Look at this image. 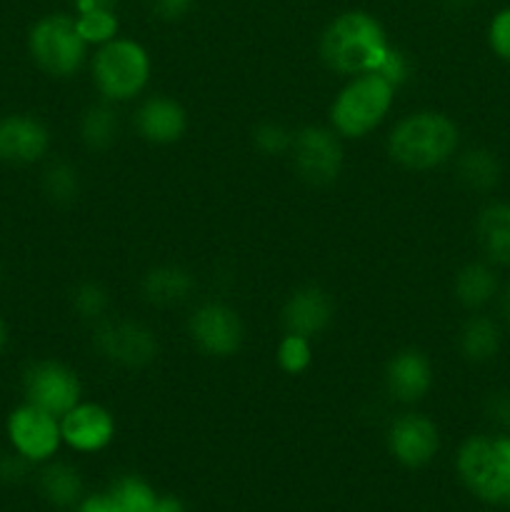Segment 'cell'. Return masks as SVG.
<instances>
[{"label":"cell","instance_id":"cell-1","mask_svg":"<svg viewBox=\"0 0 510 512\" xmlns=\"http://www.w3.org/2000/svg\"><path fill=\"white\" fill-rule=\"evenodd\" d=\"M390 43L383 25L363 10L338 15L320 38V55L335 73H375L388 55Z\"/></svg>","mask_w":510,"mask_h":512},{"label":"cell","instance_id":"cell-2","mask_svg":"<svg viewBox=\"0 0 510 512\" xmlns=\"http://www.w3.org/2000/svg\"><path fill=\"white\" fill-rule=\"evenodd\" d=\"M458 125L443 113L420 110L398 120L388 135V153L408 170H433L458 153Z\"/></svg>","mask_w":510,"mask_h":512},{"label":"cell","instance_id":"cell-3","mask_svg":"<svg viewBox=\"0 0 510 512\" xmlns=\"http://www.w3.org/2000/svg\"><path fill=\"white\" fill-rule=\"evenodd\" d=\"M455 470L465 488L488 505H510V435H473L460 445Z\"/></svg>","mask_w":510,"mask_h":512},{"label":"cell","instance_id":"cell-4","mask_svg":"<svg viewBox=\"0 0 510 512\" xmlns=\"http://www.w3.org/2000/svg\"><path fill=\"white\" fill-rule=\"evenodd\" d=\"M393 100L395 88L383 75H353L330 105V125L343 138H365L383 123Z\"/></svg>","mask_w":510,"mask_h":512},{"label":"cell","instance_id":"cell-5","mask_svg":"<svg viewBox=\"0 0 510 512\" xmlns=\"http://www.w3.org/2000/svg\"><path fill=\"white\" fill-rule=\"evenodd\" d=\"M90 73L108 103H128L143 93L150 80L148 50L135 40L113 38L98 48Z\"/></svg>","mask_w":510,"mask_h":512},{"label":"cell","instance_id":"cell-6","mask_svg":"<svg viewBox=\"0 0 510 512\" xmlns=\"http://www.w3.org/2000/svg\"><path fill=\"white\" fill-rule=\"evenodd\" d=\"M28 50L35 65L53 78H70L78 73L88 55V43L70 15H45L30 28Z\"/></svg>","mask_w":510,"mask_h":512},{"label":"cell","instance_id":"cell-7","mask_svg":"<svg viewBox=\"0 0 510 512\" xmlns=\"http://www.w3.org/2000/svg\"><path fill=\"white\" fill-rule=\"evenodd\" d=\"M23 395L25 403L60 420L80 403L83 385L78 373L60 360H35L23 373Z\"/></svg>","mask_w":510,"mask_h":512},{"label":"cell","instance_id":"cell-8","mask_svg":"<svg viewBox=\"0 0 510 512\" xmlns=\"http://www.w3.org/2000/svg\"><path fill=\"white\" fill-rule=\"evenodd\" d=\"M93 345L100 358L120 368H145L158 355V338L148 325L138 320H98L93 330Z\"/></svg>","mask_w":510,"mask_h":512},{"label":"cell","instance_id":"cell-9","mask_svg":"<svg viewBox=\"0 0 510 512\" xmlns=\"http://www.w3.org/2000/svg\"><path fill=\"white\" fill-rule=\"evenodd\" d=\"M290 158L300 180L310 185H330L340 178L343 170V145L333 128L308 125L293 135Z\"/></svg>","mask_w":510,"mask_h":512},{"label":"cell","instance_id":"cell-10","mask_svg":"<svg viewBox=\"0 0 510 512\" xmlns=\"http://www.w3.org/2000/svg\"><path fill=\"white\" fill-rule=\"evenodd\" d=\"M5 433H8V440L15 453L23 455L33 465H43L53 460L58 448L63 445L60 420L30 403L18 405L8 415Z\"/></svg>","mask_w":510,"mask_h":512},{"label":"cell","instance_id":"cell-11","mask_svg":"<svg viewBox=\"0 0 510 512\" xmlns=\"http://www.w3.org/2000/svg\"><path fill=\"white\" fill-rule=\"evenodd\" d=\"M188 335L195 348L213 358H230L240 350L245 340V328L240 315L225 303H203L190 313Z\"/></svg>","mask_w":510,"mask_h":512},{"label":"cell","instance_id":"cell-12","mask_svg":"<svg viewBox=\"0 0 510 512\" xmlns=\"http://www.w3.org/2000/svg\"><path fill=\"white\" fill-rule=\"evenodd\" d=\"M390 455L405 468H425L440 450L438 425L420 413H403L385 435Z\"/></svg>","mask_w":510,"mask_h":512},{"label":"cell","instance_id":"cell-13","mask_svg":"<svg viewBox=\"0 0 510 512\" xmlns=\"http://www.w3.org/2000/svg\"><path fill=\"white\" fill-rule=\"evenodd\" d=\"M50 150V130L35 115L13 113L0 118V163L33 165Z\"/></svg>","mask_w":510,"mask_h":512},{"label":"cell","instance_id":"cell-14","mask_svg":"<svg viewBox=\"0 0 510 512\" xmlns=\"http://www.w3.org/2000/svg\"><path fill=\"white\" fill-rule=\"evenodd\" d=\"M60 435L75 453H100L115 438V420L98 403H78L60 418Z\"/></svg>","mask_w":510,"mask_h":512},{"label":"cell","instance_id":"cell-15","mask_svg":"<svg viewBox=\"0 0 510 512\" xmlns=\"http://www.w3.org/2000/svg\"><path fill=\"white\" fill-rule=\"evenodd\" d=\"M333 315L335 305L328 290H323L320 285H303L285 300L283 310H280V323H283L285 333L313 340L315 335L328 330Z\"/></svg>","mask_w":510,"mask_h":512},{"label":"cell","instance_id":"cell-16","mask_svg":"<svg viewBox=\"0 0 510 512\" xmlns=\"http://www.w3.org/2000/svg\"><path fill=\"white\" fill-rule=\"evenodd\" d=\"M430 388H433V365H430L428 355L420 350H400L385 365V390L398 403H418L428 395Z\"/></svg>","mask_w":510,"mask_h":512},{"label":"cell","instance_id":"cell-17","mask_svg":"<svg viewBox=\"0 0 510 512\" xmlns=\"http://www.w3.org/2000/svg\"><path fill=\"white\" fill-rule=\"evenodd\" d=\"M135 128L140 138L153 145L178 143L188 130V113L168 95H150L135 113Z\"/></svg>","mask_w":510,"mask_h":512},{"label":"cell","instance_id":"cell-18","mask_svg":"<svg viewBox=\"0 0 510 512\" xmlns=\"http://www.w3.org/2000/svg\"><path fill=\"white\" fill-rule=\"evenodd\" d=\"M35 485H38L40 498L58 510H73L85 498L78 468H73L70 463H60V460L43 463Z\"/></svg>","mask_w":510,"mask_h":512},{"label":"cell","instance_id":"cell-19","mask_svg":"<svg viewBox=\"0 0 510 512\" xmlns=\"http://www.w3.org/2000/svg\"><path fill=\"white\" fill-rule=\"evenodd\" d=\"M140 290L150 305L173 308V305L185 303L193 295L195 278L183 265H158V268L145 273Z\"/></svg>","mask_w":510,"mask_h":512},{"label":"cell","instance_id":"cell-20","mask_svg":"<svg viewBox=\"0 0 510 512\" xmlns=\"http://www.w3.org/2000/svg\"><path fill=\"white\" fill-rule=\"evenodd\" d=\"M485 258L495 265H510V203H490L475 223Z\"/></svg>","mask_w":510,"mask_h":512},{"label":"cell","instance_id":"cell-21","mask_svg":"<svg viewBox=\"0 0 510 512\" xmlns=\"http://www.w3.org/2000/svg\"><path fill=\"white\" fill-rule=\"evenodd\" d=\"M503 333L488 315H470L458 333V350L470 363H488L498 355Z\"/></svg>","mask_w":510,"mask_h":512},{"label":"cell","instance_id":"cell-22","mask_svg":"<svg viewBox=\"0 0 510 512\" xmlns=\"http://www.w3.org/2000/svg\"><path fill=\"white\" fill-rule=\"evenodd\" d=\"M498 275L488 263H468L455 275V298L463 308L478 310L498 295Z\"/></svg>","mask_w":510,"mask_h":512},{"label":"cell","instance_id":"cell-23","mask_svg":"<svg viewBox=\"0 0 510 512\" xmlns=\"http://www.w3.org/2000/svg\"><path fill=\"white\" fill-rule=\"evenodd\" d=\"M455 173L458 180L470 190H493L500 180V160L495 158V153L485 148H473L465 150L458 160H455Z\"/></svg>","mask_w":510,"mask_h":512},{"label":"cell","instance_id":"cell-24","mask_svg":"<svg viewBox=\"0 0 510 512\" xmlns=\"http://www.w3.org/2000/svg\"><path fill=\"white\" fill-rule=\"evenodd\" d=\"M120 123L118 113L105 103L90 105L80 118V138L90 150H108L118 140Z\"/></svg>","mask_w":510,"mask_h":512},{"label":"cell","instance_id":"cell-25","mask_svg":"<svg viewBox=\"0 0 510 512\" xmlns=\"http://www.w3.org/2000/svg\"><path fill=\"white\" fill-rule=\"evenodd\" d=\"M108 493L118 503L120 512H153L160 498L153 485L140 475H120L118 480L110 483Z\"/></svg>","mask_w":510,"mask_h":512},{"label":"cell","instance_id":"cell-26","mask_svg":"<svg viewBox=\"0 0 510 512\" xmlns=\"http://www.w3.org/2000/svg\"><path fill=\"white\" fill-rule=\"evenodd\" d=\"M43 193L50 203L55 205H70L80 195V175L65 160H53L48 168L43 170Z\"/></svg>","mask_w":510,"mask_h":512},{"label":"cell","instance_id":"cell-27","mask_svg":"<svg viewBox=\"0 0 510 512\" xmlns=\"http://www.w3.org/2000/svg\"><path fill=\"white\" fill-rule=\"evenodd\" d=\"M278 365L283 373L288 375H300L310 368L313 363V348H310V338H303V335L285 333L283 340L278 343Z\"/></svg>","mask_w":510,"mask_h":512},{"label":"cell","instance_id":"cell-28","mask_svg":"<svg viewBox=\"0 0 510 512\" xmlns=\"http://www.w3.org/2000/svg\"><path fill=\"white\" fill-rule=\"evenodd\" d=\"M110 308L108 290L100 283H80L73 290V310L78 313V318L90 320V323H98L105 318Z\"/></svg>","mask_w":510,"mask_h":512},{"label":"cell","instance_id":"cell-29","mask_svg":"<svg viewBox=\"0 0 510 512\" xmlns=\"http://www.w3.org/2000/svg\"><path fill=\"white\" fill-rule=\"evenodd\" d=\"M75 23H78L80 35H83L88 45H103L108 43V40H113L115 33H118L115 10H90V13H78Z\"/></svg>","mask_w":510,"mask_h":512},{"label":"cell","instance_id":"cell-30","mask_svg":"<svg viewBox=\"0 0 510 512\" xmlns=\"http://www.w3.org/2000/svg\"><path fill=\"white\" fill-rule=\"evenodd\" d=\"M293 135L285 125L280 123H260L253 130V145L263 155H285L290 153V145H293Z\"/></svg>","mask_w":510,"mask_h":512},{"label":"cell","instance_id":"cell-31","mask_svg":"<svg viewBox=\"0 0 510 512\" xmlns=\"http://www.w3.org/2000/svg\"><path fill=\"white\" fill-rule=\"evenodd\" d=\"M488 40L493 53L498 55L500 60H505V63H510V8L500 10V13L495 15L488 30Z\"/></svg>","mask_w":510,"mask_h":512},{"label":"cell","instance_id":"cell-32","mask_svg":"<svg viewBox=\"0 0 510 512\" xmlns=\"http://www.w3.org/2000/svg\"><path fill=\"white\" fill-rule=\"evenodd\" d=\"M378 75H383L385 80H388L390 85H393L395 90L400 88V85L408 80L410 75V60L405 58V53H400L398 48H390L388 55L383 58V63H380V68L375 70Z\"/></svg>","mask_w":510,"mask_h":512},{"label":"cell","instance_id":"cell-33","mask_svg":"<svg viewBox=\"0 0 510 512\" xmlns=\"http://www.w3.org/2000/svg\"><path fill=\"white\" fill-rule=\"evenodd\" d=\"M28 465L33 463H28L15 450L10 455H3L0 458V483H18V480H23V475L28 473Z\"/></svg>","mask_w":510,"mask_h":512},{"label":"cell","instance_id":"cell-34","mask_svg":"<svg viewBox=\"0 0 510 512\" xmlns=\"http://www.w3.org/2000/svg\"><path fill=\"white\" fill-rule=\"evenodd\" d=\"M485 413L493 423L510 430V393H493L485 403Z\"/></svg>","mask_w":510,"mask_h":512},{"label":"cell","instance_id":"cell-35","mask_svg":"<svg viewBox=\"0 0 510 512\" xmlns=\"http://www.w3.org/2000/svg\"><path fill=\"white\" fill-rule=\"evenodd\" d=\"M73 512H120V508L118 503L110 498L108 490H105V493L88 495V498L80 500V503L73 508Z\"/></svg>","mask_w":510,"mask_h":512},{"label":"cell","instance_id":"cell-36","mask_svg":"<svg viewBox=\"0 0 510 512\" xmlns=\"http://www.w3.org/2000/svg\"><path fill=\"white\" fill-rule=\"evenodd\" d=\"M190 5H193V0H153L155 13L163 15V18L168 20L180 18L183 13H188Z\"/></svg>","mask_w":510,"mask_h":512},{"label":"cell","instance_id":"cell-37","mask_svg":"<svg viewBox=\"0 0 510 512\" xmlns=\"http://www.w3.org/2000/svg\"><path fill=\"white\" fill-rule=\"evenodd\" d=\"M153 512H188V510H185L183 500L175 498V495H160Z\"/></svg>","mask_w":510,"mask_h":512},{"label":"cell","instance_id":"cell-38","mask_svg":"<svg viewBox=\"0 0 510 512\" xmlns=\"http://www.w3.org/2000/svg\"><path fill=\"white\" fill-rule=\"evenodd\" d=\"M118 0H75L78 13H90V10H115Z\"/></svg>","mask_w":510,"mask_h":512},{"label":"cell","instance_id":"cell-39","mask_svg":"<svg viewBox=\"0 0 510 512\" xmlns=\"http://www.w3.org/2000/svg\"><path fill=\"white\" fill-rule=\"evenodd\" d=\"M500 313H503V318L510 323V285L505 288V293L500 295Z\"/></svg>","mask_w":510,"mask_h":512},{"label":"cell","instance_id":"cell-40","mask_svg":"<svg viewBox=\"0 0 510 512\" xmlns=\"http://www.w3.org/2000/svg\"><path fill=\"white\" fill-rule=\"evenodd\" d=\"M8 338H10V335H8V325H5V320L0 318V353H3L5 345H8Z\"/></svg>","mask_w":510,"mask_h":512},{"label":"cell","instance_id":"cell-41","mask_svg":"<svg viewBox=\"0 0 510 512\" xmlns=\"http://www.w3.org/2000/svg\"><path fill=\"white\" fill-rule=\"evenodd\" d=\"M0 283H3V268H0Z\"/></svg>","mask_w":510,"mask_h":512},{"label":"cell","instance_id":"cell-42","mask_svg":"<svg viewBox=\"0 0 510 512\" xmlns=\"http://www.w3.org/2000/svg\"><path fill=\"white\" fill-rule=\"evenodd\" d=\"M453 3H468V0H453Z\"/></svg>","mask_w":510,"mask_h":512}]
</instances>
